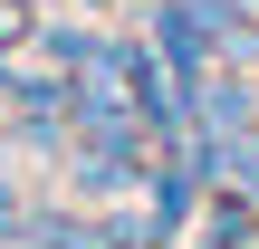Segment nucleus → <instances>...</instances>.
Here are the masks:
<instances>
[{
	"label": "nucleus",
	"mask_w": 259,
	"mask_h": 249,
	"mask_svg": "<svg viewBox=\"0 0 259 249\" xmlns=\"http://www.w3.org/2000/svg\"><path fill=\"white\" fill-rule=\"evenodd\" d=\"M87 10H115V0H87Z\"/></svg>",
	"instance_id": "3"
},
{
	"label": "nucleus",
	"mask_w": 259,
	"mask_h": 249,
	"mask_svg": "<svg viewBox=\"0 0 259 249\" xmlns=\"http://www.w3.org/2000/svg\"><path fill=\"white\" fill-rule=\"evenodd\" d=\"M19 38H29V10H19V0H0V58H10Z\"/></svg>",
	"instance_id": "1"
},
{
	"label": "nucleus",
	"mask_w": 259,
	"mask_h": 249,
	"mask_svg": "<svg viewBox=\"0 0 259 249\" xmlns=\"http://www.w3.org/2000/svg\"><path fill=\"white\" fill-rule=\"evenodd\" d=\"M19 221H29V211H19V202L0 192V240H19Z\"/></svg>",
	"instance_id": "2"
},
{
	"label": "nucleus",
	"mask_w": 259,
	"mask_h": 249,
	"mask_svg": "<svg viewBox=\"0 0 259 249\" xmlns=\"http://www.w3.org/2000/svg\"><path fill=\"white\" fill-rule=\"evenodd\" d=\"M0 249H29V240H0Z\"/></svg>",
	"instance_id": "4"
}]
</instances>
